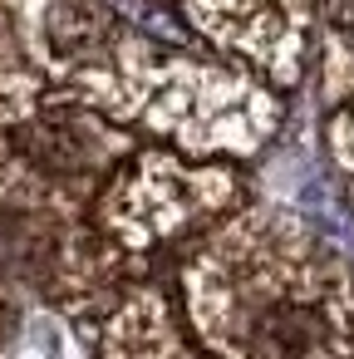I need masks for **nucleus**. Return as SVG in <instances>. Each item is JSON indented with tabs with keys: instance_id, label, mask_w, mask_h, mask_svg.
I'll use <instances>...</instances> for the list:
<instances>
[{
	"instance_id": "obj_1",
	"label": "nucleus",
	"mask_w": 354,
	"mask_h": 359,
	"mask_svg": "<svg viewBox=\"0 0 354 359\" xmlns=\"http://www.w3.org/2000/svg\"><path fill=\"white\" fill-rule=\"evenodd\" d=\"M197 330L222 359H354L344 276L280 241H251L241 226L197 256Z\"/></svg>"
},
{
	"instance_id": "obj_2",
	"label": "nucleus",
	"mask_w": 354,
	"mask_h": 359,
	"mask_svg": "<svg viewBox=\"0 0 354 359\" xmlns=\"http://www.w3.org/2000/svg\"><path fill=\"white\" fill-rule=\"evenodd\" d=\"M334 20H339V30H344V40L354 45V0H339V11H334Z\"/></svg>"
}]
</instances>
